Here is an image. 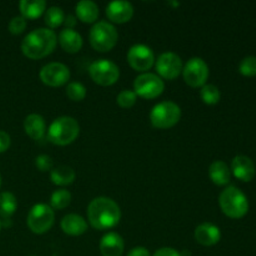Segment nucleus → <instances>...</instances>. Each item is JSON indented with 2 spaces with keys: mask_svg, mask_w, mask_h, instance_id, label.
I'll use <instances>...</instances> for the list:
<instances>
[{
  "mask_svg": "<svg viewBox=\"0 0 256 256\" xmlns=\"http://www.w3.org/2000/svg\"><path fill=\"white\" fill-rule=\"evenodd\" d=\"M88 219L94 229L109 230L116 226L122 219L120 206L110 198L100 196L92 200L88 208Z\"/></svg>",
  "mask_w": 256,
  "mask_h": 256,
  "instance_id": "nucleus-1",
  "label": "nucleus"
},
{
  "mask_svg": "<svg viewBox=\"0 0 256 256\" xmlns=\"http://www.w3.org/2000/svg\"><path fill=\"white\" fill-rule=\"evenodd\" d=\"M58 36L52 30L40 28L30 32L22 42V50L29 59L38 60L48 56L55 50Z\"/></svg>",
  "mask_w": 256,
  "mask_h": 256,
  "instance_id": "nucleus-2",
  "label": "nucleus"
},
{
  "mask_svg": "<svg viewBox=\"0 0 256 256\" xmlns=\"http://www.w3.org/2000/svg\"><path fill=\"white\" fill-rule=\"evenodd\" d=\"M80 134V125L74 118L60 116L52 122L48 130V139L55 145L65 146L78 139Z\"/></svg>",
  "mask_w": 256,
  "mask_h": 256,
  "instance_id": "nucleus-3",
  "label": "nucleus"
},
{
  "mask_svg": "<svg viewBox=\"0 0 256 256\" xmlns=\"http://www.w3.org/2000/svg\"><path fill=\"white\" fill-rule=\"evenodd\" d=\"M219 204L222 212L230 219H242L249 212L246 195L236 186L226 188L220 194Z\"/></svg>",
  "mask_w": 256,
  "mask_h": 256,
  "instance_id": "nucleus-4",
  "label": "nucleus"
},
{
  "mask_svg": "<svg viewBox=\"0 0 256 256\" xmlns=\"http://www.w3.org/2000/svg\"><path fill=\"white\" fill-rule=\"evenodd\" d=\"M182 109L174 102H162L152 108L150 122L156 129H170L180 122Z\"/></svg>",
  "mask_w": 256,
  "mask_h": 256,
  "instance_id": "nucleus-5",
  "label": "nucleus"
},
{
  "mask_svg": "<svg viewBox=\"0 0 256 256\" xmlns=\"http://www.w3.org/2000/svg\"><path fill=\"white\" fill-rule=\"evenodd\" d=\"M118 39L116 29L108 22H96L90 30V44L98 52H110L118 44Z\"/></svg>",
  "mask_w": 256,
  "mask_h": 256,
  "instance_id": "nucleus-6",
  "label": "nucleus"
},
{
  "mask_svg": "<svg viewBox=\"0 0 256 256\" xmlns=\"http://www.w3.org/2000/svg\"><path fill=\"white\" fill-rule=\"evenodd\" d=\"M55 212L49 205L36 204L32 208L28 215V226L34 234H45L52 228Z\"/></svg>",
  "mask_w": 256,
  "mask_h": 256,
  "instance_id": "nucleus-7",
  "label": "nucleus"
},
{
  "mask_svg": "<svg viewBox=\"0 0 256 256\" xmlns=\"http://www.w3.org/2000/svg\"><path fill=\"white\" fill-rule=\"evenodd\" d=\"M89 74L96 84L102 86H110L119 80L120 69L112 60L100 59L90 65Z\"/></svg>",
  "mask_w": 256,
  "mask_h": 256,
  "instance_id": "nucleus-8",
  "label": "nucleus"
},
{
  "mask_svg": "<svg viewBox=\"0 0 256 256\" xmlns=\"http://www.w3.org/2000/svg\"><path fill=\"white\" fill-rule=\"evenodd\" d=\"M165 89V82L159 75L145 72L139 75L134 82V92L144 99H155L160 96Z\"/></svg>",
  "mask_w": 256,
  "mask_h": 256,
  "instance_id": "nucleus-9",
  "label": "nucleus"
},
{
  "mask_svg": "<svg viewBox=\"0 0 256 256\" xmlns=\"http://www.w3.org/2000/svg\"><path fill=\"white\" fill-rule=\"evenodd\" d=\"M182 75L189 86H204L209 78V66L202 58H192L182 68Z\"/></svg>",
  "mask_w": 256,
  "mask_h": 256,
  "instance_id": "nucleus-10",
  "label": "nucleus"
},
{
  "mask_svg": "<svg viewBox=\"0 0 256 256\" xmlns=\"http://www.w3.org/2000/svg\"><path fill=\"white\" fill-rule=\"evenodd\" d=\"M128 62L136 72H148L154 65L155 54L148 45L135 44L128 52Z\"/></svg>",
  "mask_w": 256,
  "mask_h": 256,
  "instance_id": "nucleus-11",
  "label": "nucleus"
},
{
  "mask_svg": "<svg viewBox=\"0 0 256 256\" xmlns=\"http://www.w3.org/2000/svg\"><path fill=\"white\" fill-rule=\"evenodd\" d=\"M40 79L48 86H62L70 79V70L62 62H50L40 70Z\"/></svg>",
  "mask_w": 256,
  "mask_h": 256,
  "instance_id": "nucleus-12",
  "label": "nucleus"
},
{
  "mask_svg": "<svg viewBox=\"0 0 256 256\" xmlns=\"http://www.w3.org/2000/svg\"><path fill=\"white\" fill-rule=\"evenodd\" d=\"M182 60L178 54L172 52H164L156 62L158 74L168 80H174L182 72Z\"/></svg>",
  "mask_w": 256,
  "mask_h": 256,
  "instance_id": "nucleus-13",
  "label": "nucleus"
},
{
  "mask_svg": "<svg viewBox=\"0 0 256 256\" xmlns=\"http://www.w3.org/2000/svg\"><path fill=\"white\" fill-rule=\"evenodd\" d=\"M106 15L112 22L124 24L132 20L134 15V6L132 2L124 0H115L106 6Z\"/></svg>",
  "mask_w": 256,
  "mask_h": 256,
  "instance_id": "nucleus-14",
  "label": "nucleus"
},
{
  "mask_svg": "<svg viewBox=\"0 0 256 256\" xmlns=\"http://www.w3.org/2000/svg\"><path fill=\"white\" fill-rule=\"evenodd\" d=\"M232 170L234 176L244 182H252L256 174L254 162L250 158L245 156V155H238V156L234 158Z\"/></svg>",
  "mask_w": 256,
  "mask_h": 256,
  "instance_id": "nucleus-15",
  "label": "nucleus"
},
{
  "mask_svg": "<svg viewBox=\"0 0 256 256\" xmlns=\"http://www.w3.org/2000/svg\"><path fill=\"white\" fill-rule=\"evenodd\" d=\"M195 240L202 246H214L222 240V232L216 225L204 222L195 229Z\"/></svg>",
  "mask_w": 256,
  "mask_h": 256,
  "instance_id": "nucleus-16",
  "label": "nucleus"
},
{
  "mask_svg": "<svg viewBox=\"0 0 256 256\" xmlns=\"http://www.w3.org/2000/svg\"><path fill=\"white\" fill-rule=\"evenodd\" d=\"M124 249V239L118 232H108L100 242V252L102 256H122Z\"/></svg>",
  "mask_w": 256,
  "mask_h": 256,
  "instance_id": "nucleus-17",
  "label": "nucleus"
},
{
  "mask_svg": "<svg viewBox=\"0 0 256 256\" xmlns=\"http://www.w3.org/2000/svg\"><path fill=\"white\" fill-rule=\"evenodd\" d=\"M62 229L70 236H80L88 230V222L82 216L78 214H69L62 218Z\"/></svg>",
  "mask_w": 256,
  "mask_h": 256,
  "instance_id": "nucleus-18",
  "label": "nucleus"
},
{
  "mask_svg": "<svg viewBox=\"0 0 256 256\" xmlns=\"http://www.w3.org/2000/svg\"><path fill=\"white\" fill-rule=\"evenodd\" d=\"M24 129L32 140H42L46 132V122L42 115L30 114L24 122Z\"/></svg>",
  "mask_w": 256,
  "mask_h": 256,
  "instance_id": "nucleus-19",
  "label": "nucleus"
},
{
  "mask_svg": "<svg viewBox=\"0 0 256 256\" xmlns=\"http://www.w3.org/2000/svg\"><path fill=\"white\" fill-rule=\"evenodd\" d=\"M59 42L66 52L74 54L80 52L82 48V38L78 32L72 29H64L59 34Z\"/></svg>",
  "mask_w": 256,
  "mask_h": 256,
  "instance_id": "nucleus-20",
  "label": "nucleus"
},
{
  "mask_svg": "<svg viewBox=\"0 0 256 256\" xmlns=\"http://www.w3.org/2000/svg\"><path fill=\"white\" fill-rule=\"evenodd\" d=\"M209 176L215 185L224 186V185H228L230 182V179H232V170L229 169L226 162L218 160V162H214L210 165Z\"/></svg>",
  "mask_w": 256,
  "mask_h": 256,
  "instance_id": "nucleus-21",
  "label": "nucleus"
},
{
  "mask_svg": "<svg viewBox=\"0 0 256 256\" xmlns=\"http://www.w3.org/2000/svg\"><path fill=\"white\" fill-rule=\"evenodd\" d=\"M75 12H76L78 18L82 22H88V24L95 22L98 20V16H99V6L92 0H82V2H79L75 6Z\"/></svg>",
  "mask_w": 256,
  "mask_h": 256,
  "instance_id": "nucleus-22",
  "label": "nucleus"
},
{
  "mask_svg": "<svg viewBox=\"0 0 256 256\" xmlns=\"http://www.w3.org/2000/svg\"><path fill=\"white\" fill-rule=\"evenodd\" d=\"M22 16L25 19H36L46 12L45 0H22L19 4Z\"/></svg>",
  "mask_w": 256,
  "mask_h": 256,
  "instance_id": "nucleus-23",
  "label": "nucleus"
},
{
  "mask_svg": "<svg viewBox=\"0 0 256 256\" xmlns=\"http://www.w3.org/2000/svg\"><path fill=\"white\" fill-rule=\"evenodd\" d=\"M75 174L74 169L70 166H66V165H60V166L55 168V169L52 170V174H50V178H52V182L55 185H59V186H65V185H70L74 182Z\"/></svg>",
  "mask_w": 256,
  "mask_h": 256,
  "instance_id": "nucleus-24",
  "label": "nucleus"
},
{
  "mask_svg": "<svg viewBox=\"0 0 256 256\" xmlns=\"http://www.w3.org/2000/svg\"><path fill=\"white\" fill-rule=\"evenodd\" d=\"M18 209V200L12 192H2L0 194V216L4 220H10Z\"/></svg>",
  "mask_w": 256,
  "mask_h": 256,
  "instance_id": "nucleus-25",
  "label": "nucleus"
},
{
  "mask_svg": "<svg viewBox=\"0 0 256 256\" xmlns=\"http://www.w3.org/2000/svg\"><path fill=\"white\" fill-rule=\"evenodd\" d=\"M72 202V194L68 190L60 189L52 192V199H50V208L52 210H62L69 206Z\"/></svg>",
  "mask_w": 256,
  "mask_h": 256,
  "instance_id": "nucleus-26",
  "label": "nucleus"
},
{
  "mask_svg": "<svg viewBox=\"0 0 256 256\" xmlns=\"http://www.w3.org/2000/svg\"><path fill=\"white\" fill-rule=\"evenodd\" d=\"M65 14L62 8L52 6L45 12V24L52 29L60 26L64 22Z\"/></svg>",
  "mask_w": 256,
  "mask_h": 256,
  "instance_id": "nucleus-27",
  "label": "nucleus"
},
{
  "mask_svg": "<svg viewBox=\"0 0 256 256\" xmlns=\"http://www.w3.org/2000/svg\"><path fill=\"white\" fill-rule=\"evenodd\" d=\"M200 96L205 104L215 105L220 102L222 94H220V90L218 86L212 84H205L200 90Z\"/></svg>",
  "mask_w": 256,
  "mask_h": 256,
  "instance_id": "nucleus-28",
  "label": "nucleus"
},
{
  "mask_svg": "<svg viewBox=\"0 0 256 256\" xmlns=\"http://www.w3.org/2000/svg\"><path fill=\"white\" fill-rule=\"evenodd\" d=\"M66 95L72 102H82L86 98V88L82 82H72L68 85Z\"/></svg>",
  "mask_w": 256,
  "mask_h": 256,
  "instance_id": "nucleus-29",
  "label": "nucleus"
},
{
  "mask_svg": "<svg viewBox=\"0 0 256 256\" xmlns=\"http://www.w3.org/2000/svg\"><path fill=\"white\" fill-rule=\"evenodd\" d=\"M138 100V95L132 90H122L116 98V102L122 109H130L135 105Z\"/></svg>",
  "mask_w": 256,
  "mask_h": 256,
  "instance_id": "nucleus-30",
  "label": "nucleus"
},
{
  "mask_svg": "<svg viewBox=\"0 0 256 256\" xmlns=\"http://www.w3.org/2000/svg\"><path fill=\"white\" fill-rule=\"evenodd\" d=\"M240 74L244 76H256V56H248L240 62Z\"/></svg>",
  "mask_w": 256,
  "mask_h": 256,
  "instance_id": "nucleus-31",
  "label": "nucleus"
},
{
  "mask_svg": "<svg viewBox=\"0 0 256 256\" xmlns=\"http://www.w3.org/2000/svg\"><path fill=\"white\" fill-rule=\"evenodd\" d=\"M26 19L24 16H15L9 22V32L14 35H19L26 29Z\"/></svg>",
  "mask_w": 256,
  "mask_h": 256,
  "instance_id": "nucleus-32",
  "label": "nucleus"
},
{
  "mask_svg": "<svg viewBox=\"0 0 256 256\" xmlns=\"http://www.w3.org/2000/svg\"><path fill=\"white\" fill-rule=\"evenodd\" d=\"M35 165H36L40 172H52V166H54V162H52V156L42 154L35 159Z\"/></svg>",
  "mask_w": 256,
  "mask_h": 256,
  "instance_id": "nucleus-33",
  "label": "nucleus"
},
{
  "mask_svg": "<svg viewBox=\"0 0 256 256\" xmlns=\"http://www.w3.org/2000/svg\"><path fill=\"white\" fill-rule=\"evenodd\" d=\"M12 144V139H10V135L6 132H2L0 130V154L5 152L10 148Z\"/></svg>",
  "mask_w": 256,
  "mask_h": 256,
  "instance_id": "nucleus-34",
  "label": "nucleus"
},
{
  "mask_svg": "<svg viewBox=\"0 0 256 256\" xmlns=\"http://www.w3.org/2000/svg\"><path fill=\"white\" fill-rule=\"evenodd\" d=\"M152 256H182V252L172 248H162V249L158 250Z\"/></svg>",
  "mask_w": 256,
  "mask_h": 256,
  "instance_id": "nucleus-35",
  "label": "nucleus"
},
{
  "mask_svg": "<svg viewBox=\"0 0 256 256\" xmlns=\"http://www.w3.org/2000/svg\"><path fill=\"white\" fill-rule=\"evenodd\" d=\"M128 256H152V255H150L149 250H148L146 248L138 246V248H134V249L130 250Z\"/></svg>",
  "mask_w": 256,
  "mask_h": 256,
  "instance_id": "nucleus-36",
  "label": "nucleus"
},
{
  "mask_svg": "<svg viewBox=\"0 0 256 256\" xmlns=\"http://www.w3.org/2000/svg\"><path fill=\"white\" fill-rule=\"evenodd\" d=\"M76 22H78L76 18H75L74 15L69 14V15H66V16H65L64 22H62V24H65V26H66L65 29H72V30H74Z\"/></svg>",
  "mask_w": 256,
  "mask_h": 256,
  "instance_id": "nucleus-37",
  "label": "nucleus"
},
{
  "mask_svg": "<svg viewBox=\"0 0 256 256\" xmlns=\"http://www.w3.org/2000/svg\"><path fill=\"white\" fill-rule=\"evenodd\" d=\"M168 4H170V5H174V6H179V5H180V2H168Z\"/></svg>",
  "mask_w": 256,
  "mask_h": 256,
  "instance_id": "nucleus-38",
  "label": "nucleus"
},
{
  "mask_svg": "<svg viewBox=\"0 0 256 256\" xmlns=\"http://www.w3.org/2000/svg\"><path fill=\"white\" fill-rule=\"evenodd\" d=\"M0 186H2V175H0Z\"/></svg>",
  "mask_w": 256,
  "mask_h": 256,
  "instance_id": "nucleus-39",
  "label": "nucleus"
},
{
  "mask_svg": "<svg viewBox=\"0 0 256 256\" xmlns=\"http://www.w3.org/2000/svg\"><path fill=\"white\" fill-rule=\"evenodd\" d=\"M2 222H0V230H2Z\"/></svg>",
  "mask_w": 256,
  "mask_h": 256,
  "instance_id": "nucleus-40",
  "label": "nucleus"
}]
</instances>
